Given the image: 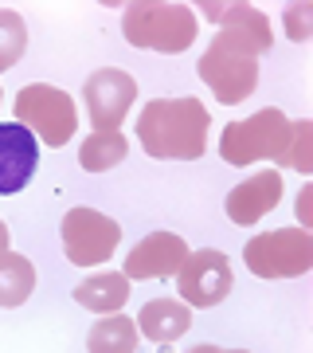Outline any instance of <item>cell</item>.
Listing matches in <instances>:
<instances>
[{
    "label": "cell",
    "instance_id": "8992f818",
    "mask_svg": "<svg viewBox=\"0 0 313 353\" xmlns=\"http://www.w3.org/2000/svg\"><path fill=\"white\" fill-rule=\"evenodd\" d=\"M59 236H63V252L67 259L78 267H98L106 263L118 243H122V228L114 224L110 216L94 212V208H71L63 216L59 224Z\"/></svg>",
    "mask_w": 313,
    "mask_h": 353
},
{
    "label": "cell",
    "instance_id": "44dd1931",
    "mask_svg": "<svg viewBox=\"0 0 313 353\" xmlns=\"http://www.w3.org/2000/svg\"><path fill=\"white\" fill-rule=\"evenodd\" d=\"M286 32H290V39H310V32H313V8L310 4H294V8H290Z\"/></svg>",
    "mask_w": 313,
    "mask_h": 353
},
{
    "label": "cell",
    "instance_id": "9c48e42d",
    "mask_svg": "<svg viewBox=\"0 0 313 353\" xmlns=\"http://www.w3.org/2000/svg\"><path fill=\"white\" fill-rule=\"evenodd\" d=\"M83 102H87L94 130H118L125 110L138 102V79L129 71H118V67H102L87 79Z\"/></svg>",
    "mask_w": 313,
    "mask_h": 353
},
{
    "label": "cell",
    "instance_id": "3957f363",
    "mask_svg": "<svg viewBox=\"0 0 313 353\" xmlns=\"http://www.w3.org/2000/svg\"><path fill=\"white\" fill-rule=\"evenodd\" d=\"M16 122L24 130L36 134V141L51 145V150H63L71 134L78 130V110L75 99L59 87H47V83H32L16 94Z\"/></svg>",
    "mask_w": 313,
    "mask_h": 353
},
{
    "label": "cell",
    "instance_id": "603a6c76",
    "mask_svg": "<svg viewBox=\"0 0 313 353\" xmlns=\"http://www.w3.org/2000/svg\"><path fill=\"white\" fill-rule=\"evenodd\" d=\"M0 252H8V224L0 220Z\"/></svg>",
    "mask_w": 313,
    "mask_h": 353
},
{
    "label": "cell",
    "instance_id": "7402d4cb",
    "mask_svg": "<svg viewBox=\"0 0 313 353\" xmlns=\"http://www.w3.org/2000/svg\"><path fill=\"white\" fill-rule=\"evenodd\" d=\"M188 353H247V350H219V345H196V350Z\"/></svg>",
    "mask_w": 313,
    "mask_h": 353
},
{
    "label": "cell",
    "instance_id": "ac0fdd59",
    "mask_svg": "<svg viewBox=\"0 0 313 353\" xmlns=\"http://www.w3.org/2000/svg\"><path fill=\"white\" fill-rule=\"evenodd\" d=\"M36 290V267L20 252H0V306H20Z\"/></svg>",
    "mask_w": 313,
    "mask_h": 353
},
{
    "label": "cell",
    "instance_id": "9a60e30c",
    "mask_svg": "<svg viewBox=\"0 0 313 353\" xmlns=\"http://www.w3.org/2000/svg\"><path fill=\"white\" fill-rule=\"evenodd\" d=\"M125 299H129V279L122 271H98V275L83 279L75 287V303L94 310V314H114L122 310Z\"/></svg>",
    "mask_w": 313,
    "mask_h": 353
},
{
    "label": "cell",
    "instance_id": "d6986e66",
    "mask_svg": "<svg viewBox=\"0 0 313 353\" xmlns=\"http://www.w3.org/2000/svg\"><path fill=\"white\" fill-rule=\"evenodd\" d=\"M24 48H28L24 16L12 12V8H0V71H8L24 55Z\"/></svg>",
    "mask_w": 313,
    "mask_h": 353
},
{
    "label": "cell",
    "instance_id": "5bb4252c",
    "mask_svg": "<svg viewBox=\"0 0 313 353\" xmlns=\"http://www.w3.org/2000/svg\"><path fill=\"white\" fill-rule=\"evenodd\" d=\"M133 322H138L141 338L157 341V345H169V341L188 334V326H192V306L176 303V299H153V303L141 306V314Z\"/></svg>",
    "mask_w": 313,
    "mask_h": 353
},
{
    "label": "cell",
    "instance_id": "e0dca14e",
    "mask_svg": "<svg viewBox=\"0 0 313 353\" xmlns=\"http://www.w3.org/2000/svg\"><path fill=\"white\" fill-rule=\"evenodd\" d=\"M125 153H129L125 134H118V130H94V134L78 145V165H83L87 173H106V169L125 161Z\"/></svg>",
    "mask_w": 313,
    "mask_h": 353
},
{
    "label": "cell",
    "instance_id": "7a4b0ae2",
    "mask_svg": "<svg viewBox=\"0 0 313 353\" xmlns=\"http://www.w3.org/2000/svg\"><path fill=\"white\" fill-rule=\"evenodd\" d=\"M122 32L133 48L145 51H188L196 39V16L184 4H129L122 20Z\"/></svg>",
    "mask_w": 313,
    "mask_h": 353
},
{
    "label": "cell",
    "instance_id": "ba28073f",
    "mask_svg": "<svg viewBox=\"0 0 313 353\" xmlns=\"http://www.w3.org/2000/svg\"><path fill=\"white\" fill-rule=\"evenodd\" d=\"M231 263H227L224 252L215 248H204V252H188V259L176 271V290H180V303L184 306H219L231 294Z\"/></svg>",
    "mask_w": 313,
    "mask_h": 353
},
{
    "label": "cell",
    "instance_id": "2e32d148",
    "mask_svg": "<svg viewBox=\"0 0 313 353\" xmlns=\"http://www.w3.org/2000/svg\"><path fill=\"white\" fill-rule=\"evenodd\" d=\"M138 322L125 314H110L102 318V322H94L87 334V350L90 353H138Z\"/></svg>",
    "mask_w": 313,
    "mask_h": 353
},
{
    "label": "cell",
    "instance_id": "5b68a950",
    "mask_svg": "<svg viewBox=\"0 0 313 353\" xmlns=\"http://www.w3.org/2000/svg\"><path fill=\"white\" fill-rule=\"evenodd\" d=\"M243 259L259 279H294L313 267V236L301 228L263 232L243 248Z\"/></svg>",
    "mask_w": 313,
    "mask_h": 353
},
{
    "label": "cell",
    "instance_id": "30bf717a",
    "mask_svg": "<svg viewBox=\"0 0 313 353\" xmlns=\"http://www.w3.org/2000/svg\"><path fill=\"white\" fill-rule=\"evenodd\" d=\"M200 8H204V16H208L212 24H219V36L215 39H224V43H231V48L250 51L255 59L274 43L270 20H266L259 8H250V4H200Z\"/></svg>",
    "mask_w": 313,
    "mask_h": 353
},
{
    "label": "cell",
    "instance_id": "cb8c5ba5",
    "mask_svg": "<svg viewBox=\"0 0 313 353\" xmlns=\"http://www.w3.org/2000/svg\"><path fill=\"white\" fill-rule=\"evenodd\" d=\"M0 102H4V94H0Z\"/></svg>",
    "mask_w": 313,
    "mask_h": 353
},
{
    "label": "cell",
    "instance_id": "7c38bea8",
    "mask_svg": "<svg viewBox=\"0 0 313 353\" xmlns=\"http://www.w3.org/2000/svg\"><path fill=\"white\" fill-rule=\"evenodd\" d=\"M188 259V243L173 232H153L125 255V279H169Z\"/></svg>",
    "mask_w": 313,
    "mask_h": 353
},
{
    "label": "cell",
    "instance_id": "ffe728a7",
    "mask_svg": "<svg viewBox=\"0 0 313 353\" xmlns=\"http://www.w3.org/2000/svg\"><path fill=\"white\" fill-rule=\"evenodd\" d=\"M278 165H294L298 173H310L313 169V122H294L290 126L286 153H282Z\"/></svg>",
    "mask_w": 313,
    "mask_h": 353
},
{
    "label": "cell",
    "instance_id": "6da1fadb",
    "mask_svg": "<svg viewBox=\"0 0 313 353\" xmlns=\"http://www.w3.org/2000/svg\"><path fill=\"white\" fill-rule=\"evenodd\" d=\"M212 118L196 99H153L138 118L141 150L157 161H196L208 150Z\"/></svg>",
    "mask_w": 313,
    "mask_h": 353
},
{
    "label": "cell",
    "instance_id": "4fadbf2b",
    "mask_svg": "<svg viewBox=\"0 0 313 353\" xmlns=\"http://www.w3.org/2000/svg\"><path fill=\"white\" fill-rule=\"evenodd\" d=\"M278 204H282V173L278 169H263V173H250V181L231 189L227 216L235 224H259L266 212H274Z\"/></svg>",
    "mask_w": 313,
    "mask_h": 353
},
{
    "label": "cell",
    "instance_id": "52a82bcc",
    "mask_svg": "<svg viewBox=\"0 0 313 353\" xmlns=\"http://www.w3.org/2000/svg\"><path fill=\"white\" fill-rule=\"evenodd\" d=\"M200 79L215 90V99L231 106V102H243L250 90L259 87V59L250 51L215 39L200 59Z\"/></svg>",
    "mask_w": 313,
    "mask_h": 353
},
{
    "label": "cell",
    "instance_id": "8fae6325",
    "mask_svg": "<svg viewBox=\"0 0 313 353\" xmlns=\"http://www.w3.org/2000/svg\"><path fill=\"white\" fill-rule=\"evenodd\" d=\"M39 169V141L20 122H0V196L20 192Z\"/></svg>",
    "mask_w": 313,
    "mask_h": 353
},
{
    "label": "cell",
    "instance_id": "277c9868",
    "mask_svg": "<svg viewBox=\"0 0 313 353\" xmlns=\"http://www.w3.org/2000/svg\"><path fill=\"white\" fill-rule=\"evenodd\" d=\"M290 118H282L278 110H259L243 118V122H231L219 138V153L224 161L231 165H255V161H282L290 141Z\"/></svg>",
    "mask_w": 313,
    "mask_h": 353
}]
</instances>
